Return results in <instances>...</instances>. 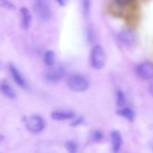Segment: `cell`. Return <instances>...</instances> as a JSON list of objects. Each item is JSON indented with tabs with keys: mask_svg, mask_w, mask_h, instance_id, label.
Returning <instances> with one entry per match:
<instances>
[{
	"mask_svg": "<svg viewBox=\"0 0 153 153\" xmlns=\"http://www.w3.org/2000/svg\"><path fill=\"white\" fill-rule=\"evenodd\" d=\"M0 7L10 10H13L16 8L14 4L9 0H0Z\"/></svg>",
	"mask_w": 153,
	"mask_h": 153,
	"instance_id": "e0dca14e",
	"label": "cell"
},
{
	"mask_svg": "<svg viewBox=\"0 0 153 153\" xmlns=\"http://www.w3.org/2000/svg\"><path fill=\"white\" fill-rule=\"evenodd\" d=\"M106 54L100 45H96L91 49L90 55V64L95 70H102L106 64Z\"/></svg>",
	"mask_w": 153,
	"mask_h": 153,
	"instance_id": "6da1fadb",
	"label": "cell"
},
{
	"mask_svg": "<svg viewBox=\"0 0 153 153\" xmlns=\"http://www.w3.org/2000/svg\"><path fill=\"white\" fill-rule=\"evenodd\" d=\"M56 1L61 6H65L67 2V0H56Z\"/></svg>",
	"mask_w": 153,
	"mask_h": 153,
	"instance_id": "44dd1931",
	"label": "cell"
},
{
	"mask_svg": "<svg viewBox=\"0 0 153 153\" xmlns=\"http://www.w3.org/2000/svg\"><path fill=\"white\" fill-rule=\"evenodd\" d=\"M65 69L63 67H56L49 70L46 75V79L48 82L56 83L60 82L65 75Z\"/></svg>",
	"mask_w": 153,
	"mask_h": 153,
	"instance_id": "8992f818",
	"label": "cell"
},
{
	"mask_svg": "<svg viewBox=\"0 0 153 153\" xmlns=\"http://www.w3.org/2000/svg\"><path fill=\"white\" fill-rule=\"evenodd\" d=\"M116 102L118 107H123L125 106L126 102V99L124 94L123 91L121 90H117L116 93Z\"/></svg>",
	"mask_w": 153,
	"mask_h": 153,
	"instance_id": "5bb4252c",
	"label": "cell"
},
{
	"mask_svg": "<svg viewBox=\"0 0 153 153\" xmlns=\"http://www.w3.org/2000/svg\"><path fill=\"white\" fill-rule=\"evenodd\" d=\"M65 147L69 152L74 153V152H77L78 146H77V144H76V143H75L74 141L67 142L65 144Z\"/></svg>",
	"mask_w": 153,
	"mask_h": 153,
	"instance_id": "ac0fdd59",
	"label": "cell"
},
{
	"mask_svg": "<svg viewBox=\"0 0 153 153\" xmlns=\"http://www.w3.org/2000/svg\"><path fill=\"white\" fill-rule=\"evenodd\" d=\"M83 121L84 120L82 117H78L73 121L71 125L73 126H79L83 123Z\"/></svg>",
	"mask_w": 153,
	"mask_h": 153,
	"instance_id": "ffe728a7",
	"label": "cell"
},
{
	"mask_svg": "<svg viewBox=\"0 0 153 153\" xmlns=\"http://www.w3.org/2000/svg\"><path fill=\"white\" fill-rule=\"evenodd\" d=\"M9 71H10L11 77L13 80L14 81L15 83L22 88H26L27 82L22 75L21 74L20 72L18 70V69L13 64L9 65Z\"/></svg>",
	"mask_w": 153,
	"mask_h": 153,
	"instance_id": "52a82bcc",
	"label": "cell"
},
{
	"mask_svg": "<svg viewBox=\"0 0 153 153\" xmlns=\"http://www.w3.org/2000/svg\"><path fill=\"white\" fill-rule=\"evenodd\" d=\"M34 10L40 20L48 21L50 19L52 11L47 0H34Z\"/></svg>",
	"mask_w": 153,
	"mask_h": 153,
	"instance_id": "3957f363",
	"label": "cell"
},
{
	"mask_svg": "<svg viewBox=\"0 0 153 153\" xmlns=\"http://www.w3.org/2000/svg\"><path fill=\"white\" fill-rule=\"evenodd\" d=\"M117 114L119 116L125 118L129 122H133L135 119V113H134V110L131 109V108L123 106L117 111Z\"/></svg>",
	"mask_w": 153,
	"mask_h": 153,
	"instance_id": "8fae6325",
	"label": "cell"
},
{
	"mask_svg": "<svg viewBox=\"0 0 153 153\" xmlns=\"http://www.w3.org/2000/svg\"><path fill=\"white\" fill-rule=\"evenodd\" d=\"M149 91H150L151 94L153 95V82L152 84L150 85V86H149Z\"/></svg>",
	"mask_w": 153,
	"mask_h": 153,
	"instance_id": "7402d4cb",
	"label": "cell"
},
{
	"mask_svg": "<svg viewBox=\"0 0 153 153\" xmlns=\"http://www.w3.org/2000/svg\"><path fill=\"white\" fill-rule=\"evenodd\" d=\"M111 139L112 151L114 153L120 152L123 145V138L120 133L118 131H112L111 134Z\"/></svg>",
	"mask_w": 153,
	"mask_h": 153,
	"instance_id": "30bf717a",
	"label": "cell"
},
{
	"mask_svg": "<svg viewBox=\"0 0 153 153\" xmlns=\"http://www.w3.org/2000/svg\"><path fill=\"white\" fill-rule=\"evenodd\" d=\"M76 114L72 111H55L51 114L52 119L56 121H66L72 120Z\"/></svg>",
	"mask_w": 153,
	"mask_h": 153,
	"instance_id": "ba28073f",
	"label": "cell"
},
{
	"mask_svg": "<svg viewBox=\"0 0 153 153\" xmlns=\"http://www.w3.org/2000/svg\"><path fill=\"white\" fill-rule=\"evenodd\" d=\"M43 61L49 67H52L55 61V52L52 50H47L43 55Z\"/></svg>",
	"mask_w": 153,
	"mask_h": 153,
	"instance_id": "4fadbf2b",
	"label": "cell"
},
{
	"mask_svg": "<svg viewBox=\"0 0 153 153\" xmlns=\"http://www.w3.org/2000/svg\"><path fill=\"white\" fill-rule=\"evenodd\" d=\"M25 125L28 131L34 134H37L43 131L46 127V121L40 115L34 114L26 120Z\"/></svg>",
	"mask_w": 153,
	"mask_h": 153,
	"instance_id": "277c9868",
	"label": "cell"
},
{
	"mask_svg": "<svg viewBox=\"0 0 153 153\" xmlns=\"http://www.w3.org/2000/svg\"><path fill=\"white\" fill-rule=\"evenodd\" d=\"M20 15L22 28L25 30H28L31 26V21H32V16L29 10L25 7H21Z\"/></svg>",
	"mask_w": 153,
	"mask_h": 153,
	"instance_id": "9c48e42d",
	"label": "cell"
},
{
	"mask_svg": "<svg viewBox=\"0 0 153 153\" xmlns=\"http://www.w3.org/2000/svg\"><path fill=\"white\" fill-rule=\"evenodd\" d=\"M92 137H93V139H94V140L99 141V140H100L102 139L103 135H102V132H100V131H96L93 133Z\"/></svg>",
	"mask_w": 153,
	"mask_h": 153,
	"instance_id": "d6986e66",
	"label": "cell"
},
{
	"mask_svg": "<svg viewBox=\"0 0 153 153\" xmlns=\"http://www.w3.org/2000/svg\"><path fill=\"white\" fill-rule=\"evenodd\" d=\"M120 38L121 41L126 43H130L132 41H134V36H133V34L131 33H122L120 34Z\"/></svg>",
	"mask_w": 153,
	"mask_h": 153,
	"instance_id": "2e32d148",
	"label": "cell"
},
{
	"mask_svg": "<svg viewBox=\"0 0 153 153\" xmlns=\"http://www.w3.org/2000/svg\"><path fill=\"white\" fill-rule=\"evenodd\" d=\"M91 7V0H82V12L85 17L90 14Z\"/></svg>",
	"mask_w": 153,
	"mask_h": 153,
	"instance_id": "9a60e30c",
	"label": "cell"
},
{
	"mask_svg": "<svg viewBox=\"0 0 153 153\" xmlns=\"http://www.w3.org/2000/svg\"><path fill=\"white\" fill-rule=\"evenodd\" d=\"M0 91L4 97L10 100H15L16 98V92L6 82H1L0 83Z\"/></svg>",
	"mask_w": 153,
	"mask_h": 153,
	"instance_id": "7c38bea8",
	"label": "cell"
},
{
	"mask_svg": "<svg viewBox=\"0 0 153 153\" xmlns=\"http://www.w3.org/2000/svg\"><path fill=\"white\" fill-rule=\"evenodd\" d=\"M69 88L75 92H84L90 87V82L85 76L80 74H73L67 80Z\"/></svg>",
	"mask_w": 153,
	"mask_h": 153,
	"instance_id": "7a4b0ae2",
	"label": "cell"
},
{
	"mask_svg": "<svg viewBox=\"0 0 153 153\" xmlns=\"http://www.w3.org/2000/svg\"><path fill=\"white\" fill-rule=\"evenodd\" d=\"M136 73L141 79H153V64L151 62H143L136 67Z\"/></svg>",
	"mask_w": 153,
	"mask_h": 153,
	"instance_id": "5b68a950",
	"label": "cell"
}]
</instances>
